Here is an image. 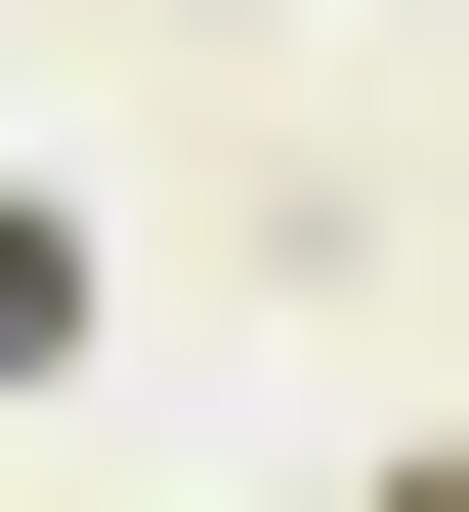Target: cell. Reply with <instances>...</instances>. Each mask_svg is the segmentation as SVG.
Instances as JSON below:
<instances>
[{
  "mask_svg": "<svg viewBox=\"0 0 469 512\" xmlns=\"http://www.w3.org/2000/svg\"><path fill=\"white\" fill-rule=\"evenodd\" d=\"M86 342H128V256L43 214V171H0V384H86Z\"/></svg>",
  "mask_w": 469,
  "mask_h": 512,
  "instance_id": "6da1fadb",
  "label": "cell"
},
{
  "mask_svg": "<svg viewBox=\"0 0 469 512\" xmlns=\"http://www.w3.org/2000/svg\"><path fill=\"white\" fill-rule=\"evenodd\" d=\"M384 512H469V427H427V470H384Z\"/></svg>",
  "mask_w": 469,
  "mask_h": 512,
  "instance_id": "7a4b0ae2",
  "label": "cell"
}]
</instances>
